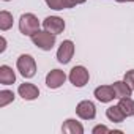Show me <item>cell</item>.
Here are the masks:
<instances>
[{
  "label": "cell",
  "instance_id": "6da1fadb",
  "mask_svg": "<svg viewBox=\"0 0 134 134\" xmlns=\"http://www.w3.org/2000/svg\"><path fill=\"white\" fill-rule=\"evenodd\" d=\"M16 66H18V71H19L25 79H32V77L36 74V62H35V58H33L32 55H29V54L19 55Z\"/></svg>",
  "mask_w": 134,
  "mask_h": 134
},
{
  "label": "cell",
  "instance_id": "7a4b0ae2",
  "mask_svg": "<svg viewBox=\"0 0 134 134\" xmlns=\"http://www.w3.org/2000/svg\"><path fill=\"white\" fill-rule=\"evenodd\" d=\"M19 30L25 36H32L40 30V21L32 13H24L19 18Z\"/></svg>",
  "mask_w": 134,
  "mask_h": 134
},
{
  "label": "cell",
  "instance_id": "3957f363",
  "mask_svg": "<svg viewBox=\"0 0 134 134\" xmlns=\"http://www.w3.org/2000/svg\"><path fill=\"white\" fill-rule=\"evenodd\" d=\"M32 38V41H33V44L36 46V47H40V49H43V51H51L52 47H54V44H55V35L54 33H51V32H47V30H38L35 35H32L30 36Z\"/></svg>",
  "mask_w": 134,
  "mask_h": 134
},
{
  "label": "cell",
  "instance_id": "277c9868",
  "mask_svg": "<svg viewBox=\"0 0 134 134\" xmlns=\"http://www.w3.org/2000/svg\"><path fill=\"white\" fill-rule=\"evenodd\" d=\"M68 79H70V82H71L74 87L81 88V87H84L85 84H88L90 74H88V70L85 68V66H82V65H77V66H74V68L70 71V76H68Z\"/></svg>",
  "mask_w": 134,
  "mask_h": 134
},
{
  "label": "cell",
  "instance_id": "5b68a950",
  "mask_svg": "<svg viewBox=\"0 0 134 134\" xmlns=\"http://www.w3.org/2000/svg\"><path fill=\"white\" fill-rule=\"evenodd\" d=\"M73 55H74V43H73L71 40H65V41L60 44L58 51H57V60H58L60 63L66 65V63L71 62Z\"/></svg>",
  "mask_w": 134,
  "mask_h": 134
},
{
  "label": "cell",
  "instance_id": "8992f818",
  "mask_svg": "<svg viewBox=\"0 0 134 134\" xmlns=\"http://www.w3.org/2000/svg\"><path fill=\"white\" fill-rule=\"evenodd\" d=\"M76 114L77 117H81L82 120H93L96 117V106L88 101V99H84L77 104L76 107Z\"/></svg>",
  "mask_w": 134,
  "mask_h": 134
},
{
  "label": "cell",
  "instance_id": "52a82bcc",
  "mask_svg": "<svg viewBox=\"0 0 134 134\" xmlns=\"http://www.w3.org/2000/svg\"><path fill=\"white\" fill-rule=\"evenodd\" d=\"M43 27H44V30L54 33V35H58L65 30V21L58 16H49L43 21Z\"/></svg>",
  "mask_w": 134,
  "mask_h": 134
},
{
  "label": "cell",
  "instance_id": "ba28073f",
  "mask_svg": "<svg viewBox=\"0 0 134 134\" xmlns=\"http://www.w3.org/2000/svg\"><path fill=\"white\" fill-rule=\"evenodd\" d=\"M65 81H66V74L62 70H52L46 76V85L49 88H58L65 84Z\"/></svg>",
  "mask_w": 134,
  "mask_h": 134
},
{
  "label": "cell",
  "instance_id": "9c48e42d",
  "mask_svg": "<svg viewBox=\"0 0 134 134\" xmlns=\"http://www.w3.org/2000/svg\"><path fill=\"white\" fill-rule=\"evenodd\" d=\"M18 93H19V96H22V98L27 99V101L36 99V98L40 96V90H38V87H36L35 84H30V82H24V84H21L19 88H18Z\"/></svg>",
  "mask_w": 134,
  "mask_h": 134
},
{
  "label": "cell",
  "instance_id": "30bf717a",
  "mask_svg": "<svg viewBox=\"0 0 134 134\" xmlns=\"http://www.w3.org/2000/svg\"><path fill=\"white\" fill-rule=\"evenodd\" d=\"M95 98L101 103H110L115 98V92L112 85H99L95 88Z\"/></svg>",
  "mask_w": 134,
  "mask_h": 134
},
{
  "label": "cell",
  "instance_id": "8fae6325",
  "mask_svg": "<svg viewBox=\"0 0 134 134\" xmlns=\"http://www.w3.org/2000/svg\"><path fill=\"white\" fill-rule=\"evenodd\" d=\"M16 82V74L13 71V68H10L8 65H2L0 66V84L2 85H11Z\"/></svg>",
  "mask_w": 134,
  "mask_h": 134
},
{
  "label": "cell",
  "instance_id": "7c38bea8",
  "mask_svg": "<svg viewBox=\"0 0 134 134\" xmlns=\"http://www.w3.org/2000/svg\"><path fill=\"white\" fill-rule=\"evenodd\" d=\"M62 131L66 132V134H82L84 132V126L77 120L68 118V120H65V123L62 126Z\"/></svg>",
  "mask_w": 134,
  "mask_h": 134
},
{
  "label": "cell",
  "instance_id": "4fadbf2b",
  "mask_svg": "<svg viewBox=\"0 0 134 134\" xmlns=\"http://www.w3.org/2000/svg\"><path fill=\"white\" fill-rule=\"evenodd\" d=\"M112 87H114V92H115V98H118V99L131 96V93H132V88L125 81H117V82L112 84Z\"/></svg>",
  "mask_w": 134,
  "mask_h": 134
},
{
  "label": "cell",
  "instance_id": "5bb4252c",
  "mask_svg": "<svg viewBox=\"0 0 134 134\" xmlns=\"http://www.w3.org/2000/svg\"><path fill=\"white\" fill-rule=\"evenodd\" d=\"M106 117L110 120V121H114V123H121L125 118H126V115L123 114V110H121V107L117 104V106H110V107H107V110H106Z\"/></svg>",
  "mask_w": 134,
  "mask_h": 134
},
{
  "label": "cell",
  "instance_id": "9a60e30c",
  "mask_svg": "<svg viewBox=\"0 0 134 134\" xmlns=\"http://www.w3.org/2000/svg\"><path fill=\"white\" fill-rule=\"evenodd\" d=\"M118 106L121 107V110H123V114H125L126 117H132V115H134V101H132L129 96L120 98Z\"/></svg>",
  "mask_w": 134,
  "mask_h": 134
},
{
  "label": "cell",
  "instance_id": "2e32d148",
  "mask_svg": "<svg viewBox=\"0 0 134 134\" xmlns=\"http://www.w3.org/2000/svg\"><path fill=\"white\" fill-rule=\"evenodd\" d=\"M13 27V14L8 13V11H0V30H10Z\"/></svg>",
  "mask_w": 134,
  "mask_h": 134
},
{
  "label": "cell",
  "instance_id": "e0dca14e",
  "mask_svg": "<svg viewBox=\"0 0 134 134\" xmlns=\"http://www.w3.org/2000/svg\"><path fill=\"white\" fill-rule=\"evenodd\" d=\"M14 101V93L10 90H2L0 92V107H5L10 103Z\"/></svg>",
  "mask_w": 134,
  "mask_h": 134
},
{
  "label": "cell",
  "instance_id": "ac0fdd59",
  "mask_svg": "<svg viewBox=\"0 0 134 134\" xmlns=\"http://www.w3.org/2000/svg\"><path fill=\"white\" fill-rule=\"evenodd\" d=\"M46 3L52 10H65V8H68V2H66V0H46Z\"/></svg>",
  "mask_w": 134,
  "mask_h": 134
},
{
  "label": "cell",
  "instance_id": "d6986e66",
  "mask_svg": "<svg viewBox=\"0 0 134 134\" xmlns=\"http://www.w3.org/2000/svg\"><path fill=\"white\" fill-rule=\"evenodd\" d=\"M131 88H132V92H134V70H129V71H126V74H125V79H123Z\"/></svg>",
  "mask_w": 134,
  "mask_h": 134
},
{
  "label": "cell",
  "instance_id": "ffe728a7",
  "mask_svg": "<svg viewBox=\"0 0 134 134\" xmlns=\"http://www.w3.org/2000/svg\"><path fill=\"white\" fill-rule=\"evenodd\" d=\"M99 132H110V129L106 128L104 125H98V126L93 128V134H99Z\"/></svg>",
  "mask_w": 134,
  "mask_h": 134
},
{
  "label": "cell",
  "instance_id": "44dd1931",
  "mask_svg": "<svg viewBox=\"0 0 134 134\" xmlns=\"http://www.w3.org/2000/svg\"><path fill=\"white\" fill-rule=\"evenodd\" d=\"M66 2H68V8H73V7H76V5L85 3L87 0H66Z\"/></svg>",
  "mask_w": 134,
  "mask_h": 134
},
{
  "label": "cell",
  "instance_id": "7402d4cb",
  "mask_svg": "<svg viewBox=\"0 0 134 134\" xmlns=\"http://www.w3.org/2000/svg\"><path fill=\"white\" fill-rule=\"evenodd\" d=\"M5 44H7V41H5V38H2V47H0V52H3V51H5V47H7Z\"/></svg>",
  "mask_w": 134,
  "mask_h": 134
},
{
  "label": "cell",
  "instance_id": "603a6c76",
  "mask_svg": "<svg viewBox=\"0 0 134 134\" xmlns=\"http://www.w3.org/2000/svg\"><path fill=\"white\" fill-rule=\"evenodd\" d=\"M117 2H120V3H123V2H134V0H117Z\"/></svg>",
  "mask_w": 134,
  "mask_h": 134
},
{
  "label": "cell",
  "instance_id": "cb8c5ba5",
  "mask_svg": "<svg viewBox=\"0 0 134 134\" xmlns=\"http://www.w3.org/2000/svg\"><path fill=\"white\" fill-rule=\"evenodd\" d=\"M5 2H10V0H5Z\"/></svg>",
  "mask_w": 134,
  "mask_h": 134
}]
</instances>
